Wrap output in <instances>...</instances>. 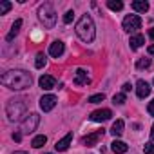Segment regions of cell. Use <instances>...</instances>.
<instances>
[{"label": "cell", "instance_id": "1", "mask_svg": "<svg viewBox=\"0 0 154 154\" xmlns=\"http://www.w3.org/2000/svg\"><path fill=\"white\" fill-rule=\"evenodd\" d=\"M6 87L13 89V91H22V89H27L31 87L33 84V76L27 72V71H22V69H13V71H8L2 74L0 78Z\"/></svg>", "mask_w": 154, "mask_h": 154}, {"label": "cell", "instance_id": "2", "mask_svg": "<svg viewBox=\"0 0 154 154\" xmlns=\"http://www.w3.org/2000/svg\"><path fill=\"white\" fill-rule=\"evenodd\" d=\"M76 35H78V38L85 44L93 42L94 36H96V27H94V22L89 15H82V18L78 20V24H76Z\"/></svg>", "mask_w": 154, "mask_h": 154}, {"label": "cell", "instance_id": "3", "mask_svg": "<svg viewBox=\"0 0 154 154\" xmlns=\"http://www.w3.org/2000/svg\"><path fill=\"white\" fill-rule=\"evenodd\" d=\"M38 18H40V22L47 27V29H51V27H54V24H56V11H54V8L51 6V4H42L40 8H38Z\"/></svg>", "mask_w": 154, "mask_h": 154}, {"label": "cell", "instance_id": "4", "mask_svg": "<svg viewBox=\"0 0 154 154\" xmlns=\"http://www.w3.org/2000/svg\"><path fill=\"white\" fill-rule=\"evenodd\" d=\"M6 112H8V118L11 122H17L20 120V116L26 112V103L24 100H9L8 107H6Z\"/></svg>", "mask_w": 154, "mask_h": 154}, {"label": "cell", "instance_id": "5", "mask_svg": "<svg viewBox=\"0 0 154 154\" xmlns=\"http://www.w3.org/2000/svg\"><path fill=\"white\" fill-rule=\"evenodd\" d=\"M38 123H40V116H38L36 112L27 114L26 120L22 122V132H24V134H31V132H35L36 127H38Z\"/></svg>", "mask_w": 154, "mask_h": 154}, {"label": "cell", "instance_id": "6", "mask_svg": "<svg viewBox=\"0 0 154 154\" xmlns=\"http://www.w3.org/2000/svg\"><path fill=\"white\" fill-rule=\"evenodd\" d=\"M141 27V18L138 17V15H127L125 18H123V29L127 31V33H134V31H138Z\"/></svg>", "mask_w": 154, "mask_h": 154}, {"label": "cell", "instance_id": "7", "mask_svg": "<svg viewBox=\"0 0 154 154\" xmlns=\"http://www.w3.org/2000/svg\"><path fill=\"white\" fill-rule=\"evenodd\" d=\"M54 105H56V96H54V94H45V96L40 98V109H42L44 112L54 109Z\"/></svg>", "mask_w": 154, "mask_h": 154}, {"label": "cell", "instance_id": "8", "mask_svg": "<svg viewBox=\"0 0 154 154\" xmlns=\"http://www.w3.org/2000/svg\"><path fill=\"white\" fill-rule=\"evenodd\" d=\"M111 116H112V112L109 111V109H98V111H94V112H91V120L93 122H98V123H102V122H107V120H111Z\"/></svg>", "mask_w": 154, "mask_h": 154}, {"label": "cell", "instance_id": "9", "mask_svg": "<svg viewBox=\"0 0 154 154\" xmlns=\"http://www.w3.org/2000/svg\"><path fill=\"white\" fill-rule=\"evenodd\" d=\"M136 94H138V98H147L149 94H150V85L145 82V80H138L136 82Z\"/></svg>", "mask_w": 154, "mask_h": 154}, {"label": "cell", "instance_id": "10", "mask_svg": "<svg viewBox=\"0 0 154 154\" xmlns=\"http://www.w3.org/2000/svg\"><path fill=\"white\" fill-rule=\"evenodd\" d=\"M103 136V129L102 131H96V132H91V134H87L84 140H82V143L84 145H87V147H94L98 141H100V138Z\"/></svg>", "mask_w": 154, "mask_h": 154}, {"label": "cell", "instance_id": "11", "mask_svg": "<svg viewBox=\"0 0 154 154\" xmlns=\"http://www.w3.org/2000/svg\"><path fill=\"white\" fill-rule=\"evenodd\" d=\"M38 84H40V87H42L44 91H51V89H54L56 80L53 78V76H49V74H44V76H40Z\"/></svg>", "mask_w": 154, "mask_h": 154}, {"label": "cell", "instance_id": "12", "mask_svg": "<svg viewBox=\"0 0 154 154\" xmlns=\"http://www.w3.org/2000/svg\"><path fill=\"white\" fill-rule=\"evenodd\" d=\"M63 51H65V45H63V42H60V40H56V42H53V44L49 45V54L54 56V58H60V56L63 54Z\"/></svg>", "mask_w": 154, "mask_h": 154}, {"label": "cell", "instance_id": "13", "mask_svg": "<svg viewBox=\"0 0 154 154\" xmlns=\"http://www.w3.org/2000/svg\"><path fill=\"white\" fill-rule=\"evenodd\" d=\"M71 141H72V134H71V132H67V134H65L62 140H58V141H56L54 149H56L58 152H63V150H67V149H69Z\"/></svg>", "mask_w": 154, "mask_h": 154}, {"label": "cell", "instance_id": "14", "mask_svg": "<svg viewBox=\"0 0 154 154\" xmlns=\"http://www.w3.org/2000/svg\"><path fill=\"white\" fill-rule=\"evenodd\" d=\"M74 84L76 85H87L89 84V76H87V72L84 69H76V72H74Z\"/></svg>", "mask_w": 154, "mask_h": 154}, {"label": "cell", "instance_id": "15", "mask_svg": "<svg viewBox=\"0 0 154 154\" xmlns=\"http://www.w3.org/2000/svg\"><path fill=\"white\" fill-rule=\"evenodd\" d=\"M111 149H112L114 154H125V152L129 150V145L123 143V141H120V140H114V141L111 143Z\"/></svg>", "mask_w": 154, "mask_h": 154}, {"label": "cell", "instance_id": "16", "mask_svg": "<svg viewBox=\"0 0 154 154\" xmlns=\"http://www.w3.org/2000/svg\"><path fill=\"white\" fill-rule=\"evenodd\" d=\"M132 9L136 13H147L149 11V2H147V0H134V2H132Z\"/></svg>", "mask_w": 154, "mask_h": 154}, {"label": "cell", "instance_id": "17", "mask_svg": "<svg viewBox=\"0 0 154 154\" xmlns=\"http://www.w3.org/2000/svg\"><path fill=\"white\" fill-rule=\"evenodd\" d=\"M129 44H131V49H140L145 44V36L143 35H134V36H131Z\"/></svg>", "mask_w": 154, "mask_h": 154}, {"label": "cell", "instance_id": "18", "mask_svg": "<svg viewBox=\"0 0 154 154\" xmlns=\"http://www.w3.org/2000/svg\"><path fill=\"white\" fill-rule=\"evenodd\" d=\"M20 27H22V20L18 18V20H15V24H13V27H11V31L8 33V36H6V40L8 42H11L17 35H18V31H20Z\"/></svg>", "mask_w": 154, "mask_h": 154}, {"label": "cell", "instance_id": "19", "mask_svg": "<svg viewBox=\"0 0 154 154\" xmlns=\"http://www.w3.org/2000/svg\"><path fill=\"white\" fill-rule=\"evenodd\" d=\"M123 127H125L123 120H116V122L112 123V127H111L112 136H122V134H123Z\"/></svg>", "mask_w": 154, "mask_h": 154}, {"label": "cell", "instance_id": "20", "mask_svg": "<svg viewBox=\"0 0 154 154\" xmlns=\"http://www.w3.org/2000/svg\"><path fill=\"white\" fill-rule=\"evenodd\" d=\"M47 143V138L44 136V134H40V136H35L33 138V141H31V145L35 147V149H40V147H44Z\"/></svg>", "mask_w": 154, "mask_h": 154}, {"label": "cell", "instance_id": "21", "mask_svg": "<svg viewBox=\"0 0 154 154\" xmlns=\"http://www.w3.org/2000/svg\"><path fill=\"white\" fill-rule=\"evenodd\" d=\"M107 8L112 9V11H122V9H123V2H120V0H109V2H107Z\"/></svg>", "mask_w": 154, "mask_h": 154}, {"label": "cell", "instance_id": "22", "mask_svg": "<svg viewBox=\"0 0 154 154\" xmlns=\"http://www.w3.org/2000/svg\"><path fill=\"white\" fill-rule=\"evenodd\" d=\"M152 65V60L150 58H140L138 62H136V67L138 69H149Z\"/></svg>", "mask_w": 154, "mask_h": 154}, {"label": "cell", "instance_id": "23", "mask_svg": "<svg viewBox=\"0 0 154 154\" xmlns=\"http://www.w3.org/2000/svg\"><path fill=\"white\" fill-rule=\"evenodd\" d=\"M45 62H47V60H45V54H44V53H38V54H36V60H35V65H36L38 69H42V67L45 65Z\"/></svg>", "mask_w": 154, "mask_h": 154}, {"label": "cell", "instance_id": "24", "mask_svg": "<svg viewBox=\"0 0 154 154\" xmlns=\"http://www.w3.org/2000/svg\"><path fill=\"white\" fill-rule=\"evenodd\" d=\"M112 102H114V103H118V105H123V103L127 102L125 93H118V94H114V96H112Z\"/></svg>", "mask_w": 154, "mask_h": 154}, {"label": "cell", "instance_id": "25", "mask_svg": "<svg viewBox=\"0 0 154 154\" xmlns=\"http://www.w3.org/2000/svg\"><path fill=\"white\" fill-rule=\"evenodd\" d=\"M103 100H105V94L100 93V94H93V96L89 98V103H100V102H103Z\"/></svg>", "mask_w": 154, "mask_h": 154}, {"label": "cell", "instance_id": "26", "mask_svg": "<svg viewBox=\"0 0 154 154\" xmlns=\"http://www.w3.org/2000/svg\"><path fill=\"white\" fill-rule=\"evenodd\" d=\"M9 9H11V2H6V0L0 2V15H6Z\"/></svg>", "mask_w": 154, "mask_h": 154}, {"label": "cell", "instance_id": "27", "mask_svg": "<svg viewBox=\"0 0 154 154\" xmlns=\"http://www.w3.org/2000/svg\"><path fill=\"white\" fill-rule=\"evenodd\" d=\"M74 20V13L72 11H67L65 15H63V24H71Z\"/></svg>", "mask_w": 154, "mask_h": 154}, {"label": "cell", "instance_id": "28", "mask_svg": "<svg viewBox=\"0 0 154 154\" xmlns=\"http://www.w3.org/2000/svg\"><path fill=\"white\" fill-rule=\"evenodd\" d=\"M143 152H145V154H154V143H145Z\"/></svg>", "mask_w": 154, "mask_h": 154}, {"label": "cell", "instance_id": "29", "mask_svg": "<svg viewBox=\"0 0 154 154\" xmlns=\"http://www.w3.org/2000/svg\"><path fill=\"white\" fill-rule=\"evenodd\" d=\"M149 114H150V116H154V100H150V102H149Z\"/></svg>", "mask_w": 154, "mask_h": 154}, {"label": "cell", "instance_id": "30", "mask_svg": "<svg viewBox=\"0 0 154 154\" xmlns=\"http://www.w3.org/2000/svg\"><path fill=\"white\" fill-rule=\"evenodd\" d=\"M122 89H123V93H129V91L132 89V85H131V84H123V85H122Z\"/></svg>", "mask_w": 154, "mask_h": 154}, {"label": "cell", "instance_id": "31", "mask_svg": "<svg viewBox=\"0 0 154 154\" xmlns=\"http://www.w3.org/2000/svg\"><path fill=\"white\" fill-rule=\"evenodd\" d=\"M13 140H15V141H20V140H22V134H20V132H15V134H13Z\"/></svg>", "mask_w": 154, "mask_h": 154}, {"label": "cell", "instance_id": "32", "mask_svg": "<svg viewBox=\"0 0 154 154\" xmlns=\"http://www.w3.org/2000/svg\"><path fill=\"white\" fill-rule=\"evenodd\" d=\"M147 51H149V54H154V44H152V45H149V49H147Z\"/></svg>", "mask_w": 154, "mask_h": 154}, {"label": "cell", "instance_id": "33", "mask_svg": "<svg viewBox=\"0 0 154 154\" xmlns=\"http://www.w3.org/2000/svg\"><path fill=\"white\" fill-rule=\"evenodd\" d=\"M149 36H150V38L154 40V27H150V31H149Z\"/></svg>", "mask_w": 154, "mask_h": 154}, {"label": "cell", "instance_id": "34", "mask_svg": "<svg viewBox=\"0 0 154 154\" xmlns=\"http://www.w3.org/2000/svg\"><path fill=\"white\" fill-rule=\"evenodd\" d=\"M150 140H154V125H152V129H150Z\"/></svg>", "mask_w": 154, "mask_h": 154}, {"label": "cell", "instance_id": "35", "mask_svg": "<svg viewBox=\"0 0 154 154\" xmlns=\"http://www.w3.org/2000/svg\"><path fill=\"white\" fill-rule=\"evenodd\" d=\"M13 154H29V152H26V150H17V152H13Z\"/></svg>", "mask_w": 154, "mask_h": 154}, {"label": "cell", "instance_id": "36", "mask_svg": "<svg viewBox=\"0 0 154 154\" xmlns=\"http://www.w3.org/2000/svg\"><path fill=\"white\" fill-rule=\"evenodd\" d=\"M47 154H49V152H47Z\"/></svg>", "mask_w": 154, "mask_h": 154}]
</instances>
